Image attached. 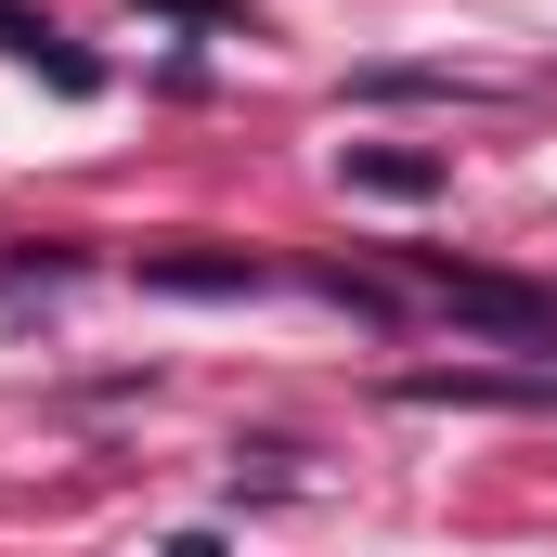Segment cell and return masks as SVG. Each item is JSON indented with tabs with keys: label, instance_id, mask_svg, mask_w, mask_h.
Here are the masks:
<instances>
[{
	"label": "cell",
	"instance_id": "6da1fadb",
	"mask_svg": "<svg viewBox=\"0 0 557 557\" xmlns=\"http://www.w3.org/2000/svg\"><path fill=\"white\" fill-rule=\"evenodd\" d=\"M143 285H156V298H260V260H247V247H169V260H143Z\"/></svg>",
	"mask_w": 557,
	"mask_h": 557
},
{
	"label": "cell",
	"instance_id": "7a4b0ae2",
	"mask_svg": "<svg viewBox=\"0 0 557 557\" xmlns=\"http://www.w3.org/2000/svg\"><path fill=\"white\" fill-rule=\"evenodd\" d=\"M0 52H13V65H39V78H52L65 104H91V91H104V65H91V52H65V39H52V26L26 13V0H0Z\"/></svg>",
	"mask_w": 557,
	"mask_h": 557
},
{
	"label": "cell",
	"instance_id": "3957f363",
	"mask_svg": "<svg viewBox=\"0 0 557 557\" xmlns=\"http://www.w3.org/2000/svg\"><path fill=\"white\" fill-rule=\"evenodd\" d=\"M403 403H428V416H441V403H519V416H557V376H467V363H454V376H403Z\"/></svg>",
	"mask_w": 557,
	"mask_h": 557
},
{
	"label": "cell",
	"instance_id": "277c9868",
	"mask_svg": "<svg viewBox=\"0 0 557 557\" xmlns=\"http://www.w3.org/2000/svg\"><path fill=\"white\" fill-rule=\"evenodd\" d=\"M337 169H350L363 195H441V156H389V143H350Z\"/></svg>",
	"mask_w": 557,
	"mask_h": 557
},
{
	"label": "cell",
	"instance_id": "5b68a950",
	"mask_svg": "<svg viewBox=\"0 0 557 557\" xmlns=\"http://www.w3.org/2000/svg\"><path fill=\"white\" fill-rule=\"evenodd\" d=\"M143 13H169V26H208V39H247V13H234V0H143Z\"/></svg>",
	"mask_w": 557,
	"mask_h": 557
},
{
	"label": "cell",
	"instance_id": "8992f818",
	"mask_svg": "<svg viewBox=\"0 0 557 557\" xmlns=\"http://www.w3.org/2000/svg\"><path fill=\"white\" fill-rule=\"evenodd\" d=\"M156 557H234V545H221V532H169Z\"/></svg>",
	"mask_w": 557,
	"mask_h": 557
}]
</instances>
